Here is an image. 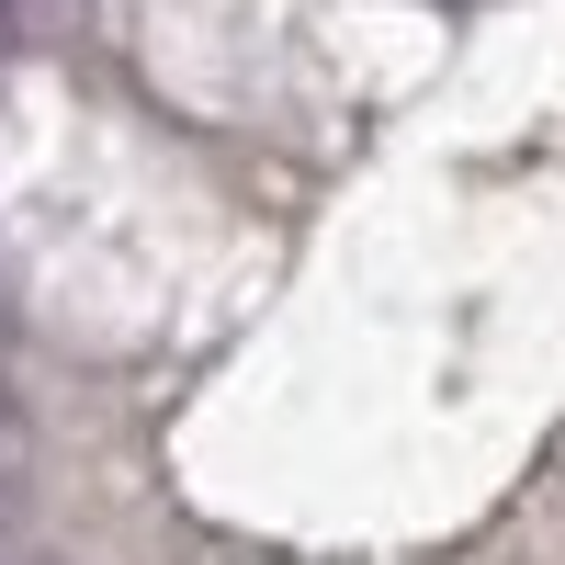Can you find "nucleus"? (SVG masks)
Instances as JSON below:
<instances>
[{
    "label": "nucleus",
    "instance_id": "f257e3e1",
    "mask_svg": "<svg viewBox=\"0 0 565 565\" xmlns=\"http://www.w3.org/2000/svg\"><path fill=\"white\" fill-rule=\"evenodd\" d=\"M0 452H12V385H0Z\"/></svg>",
    "mask_w": 565,
    "mask_h": 565
},
{
    "label": "nucleus",
    "instance_id": "f03ea898",
    "mask_svg": "<svg viewBox=\"0 0 565 565\" xmlns=\"http://www.w3.org/2000/svg\"><path fill=\"white\" fill-rule=\"evenodd\" d=\"M0 521H12V476H0Z\"/></svg>",
    "mask_w": 565,
    "mask_h": 565
}]
</instances>
